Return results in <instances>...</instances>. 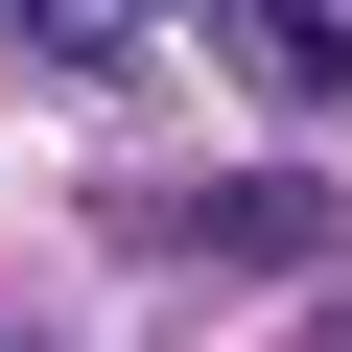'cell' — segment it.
Returning a JSON list of instances; mask_svg holds the SVG:
<instances>
[{"label": "cell", "instance_id": "obj_1", "mask_svg": "<svg viewBox=\"0 0 352 352\" xmlns=\"http://www.w3.org/2000/svg\"><path fill=\"white\" fill-rule=\"evenodd\" d=\"M141 235H164V258H305V188H164Z\"/></svg>", "mask_w": 352, "mask_h": 352}]
</instances>
